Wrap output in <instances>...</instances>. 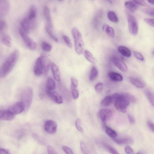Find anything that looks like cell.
<instances>
[{"label": "cell", "mask_w": 154, "mask_h": 154, "mask_svg": "<svg viewBox=\"0 0 154 154\" xmlns=\"http://www.w3.org/2000/svg\"></svg>", "instance_id": "obj_58"}, {"label": "cell", "mask_w": 154, "mask_h": 154, "mask_svg": "<svg viewBox=\"0 0 154 154\" xmlns=\"http://www.w3.org/2000/svg\"><path fill=\"white\" fill-rule=\"evenodd\" d=\"M46 57L45 54H42L37 58L33 69V72L36 75L39 76L43 73V60Z\"/></svg>", "instance_id": "obj_7"}, {"label": "cell", "mask_w": 154, "mask_h": 154, "mask_svg": "<svg viewBox=\"0 0 154 154\" xmlns=\"http://www.w3.org/2000/svg\"><path fill=\"white\" fill-rule=\"evenodd\" d=\"M42 49L45 51L49 52L51 50L52 46L49 43L46 42H43L42 45Z\"/></svg>", "instance_id": "obj_36"}, {"label": "cell", "mask_w": 154, "mask_h": 154, "mask_svg": "<svg viewBox=\"0 0 154 154\" xmlns=\"http://www.w3.org/2000/svg\"><path fill=\"white\" fill-rule=\"evenodd\" d=\"M59 1H63V0H59Z\"/></svg>", "instance_id": "obj_57"}, {"label": "cell", "mask_w": 154, "mask_h": 154, "mask_svg": "<svg viewBox=\"0 0 154 154\" xmlns=\"http://www.w3.org/2000/svg\"><path fill=\"white\" fill-rule=\"evenodd\" d=\"M7 24L4 20H1L0 24V33L4 32V30L7 28Z\"/></svg>", "instance_id": "obj_43"}, {"label": "cell", "mask_w": 154, "mask_h": 154, "mask_svg": "<svg viewBox=\"0 0 154 154\" xmlns=\"http://www.w3.org/2000/svg\"><path fill=\"white\" fill-rule=\"evenodd\" d=\"M112 102V96L108 95L105 97L101 101V104L104 106H108L110 105Z\"/></svg>", "instance_id": "obj_31"}, {"label": "cell", "mask_w": 154, "mask_h": 154, "mask_svg": "<svg viewBox=\"0 0 154 154\" xmlns=\"http://www.w3.org/2000/svg\"><path fill=\"white\" fill-rule=\"evenodd\" d=\"M102 29L109 36L113 38L115 35V31L113 28L109 25L104 24L103 25Z\"/></svg>", "instance_id": "obj_21"}, {"label": "cell", "mask_w": 154, "mask_h": 154, "mask_svg": "<svg viewBox=\"0 0 154 154\" xmlns=\"http://www.w3.org/2000/svg\"><path fill=\"white\" fill-rule=\"evenodd\" d=\"M62 148L64 151L67 154H73V153L72 150L69 147L66 146H63Z\"/></svg>", "instance_id": "obj_49"}, {"label": "cell", "mask_w": 154, "mask_h": 154, "mask_svg": "<svg viewBox=\"0 0 154 154\" xmlns=\"http://www.w3.org/2000/svg\"><path fill=\"white\" fill-rule=\"evenodd\" d=\"M84 54L85 57L92 64H95L97 60L92 53L88 50H85Z\"/></svg>", "instance_id": "obj_25"}, {"label": "cell", "mask_w": 154, "mask_h": 154, "mask_svg": "<svg viewBox=\"0 0 154 154\" xmlns=\"http://www.w3.org/2000/svg\"><path fill=\"white\" fill-rule=\"evenodd\" d=\"M81 121L79 119H76L75 122V126L77 129L79 131L83 132L84 130L80 125Z\"/></svg>", "instance_id": "obj_41"}, {"label": "cell", "mask_w": 154, "mask_h": 154, "mask_svg": "<svg viewBox=\"0 0 154 154\" xmlns=\"http://www.w3.org/2000/svg\"><path fill=\"white\" fill-rule=\"evenodd\" d=\"M1 33V40L2 42L7 47H11L12 45L11 38L10 36L4 32Z\"/></svg>", "instance_id": "obj_16"}, {"label": "cell", "mask_w": 154, "mask_h": 154, "mask_svg": "<svg viewBox=\"0 0 154 154\" xmlns=\"http://www.w3.org/2000/svg\"><path fill=\"white\" fill-rule=\"evenodd\" d=\"M111 60L114 64L120 70L123 72L128 70V67L125 63L120 59L116 57H112Z\"/></svg>", "instance_id": "obj_12"}, {"label": "cell", "mask_w": 154, "mask_h": 154, "mask_svg": "<svg viewBox=\"0 0 154 154\" xmlns=\"http://www.w3.org/2000/svg\"><path fill=\"white\" fill-rule=\"evenodd\" d=\"M105 147L107 150L111 153L112 154H119V152L114 148L107 145H106Z\"/></svg>", "instance_id": "obj_42"}, {"label": "cell", "mask_w": 154, "mask_h": 154, "mask_svg": "<svg viewBox=\"0 0 154 154\" xmlns=\"http://www.w3.org/2000/svg\"><path fill=\"white\" fill-rule=\"evenodd\" d=\"M144 92L150 104L154 106V94L148 90H145Z\"/></svg>", "instance_id": "obj_33"}, {"label": "cell", "mask_w": 154, "mask_h": 154, "mask_svg": "<svg viewBox=\"0 0 154 154\" xmlns=\"http://www.w3.org/2000/svg\"><path fill=\"white\" fill-rule=\"evenodd\" d=\"M71 91L73 99L74 100L78 98L79 95V92L78 90V87L70 86Z\"/></svg>", "instance_id": "obj_35"}, {"label": "cell", "mask_w": 154, "mask_h": 154, "mask_svg": "<svg viewBox=\"0 0 154 154\" xmlns=\"http://www.w3.org/2000/svg\"><path fill=\"white\" fill-rule=\"evenodd\" d=\"M128 118L131 124H134L135 122V120L134 118L131 115L128 114Z\"/></svg>", "instance_id": "obj_52"}, {"label": "cell", "mask_w": 154, "mask_h": 154, "mask_svg": "<svg viewBox=\"0 0 154 154\" xmlns=\"http://www.w3.org/2000/svg\"><path fill=\"white\" fill-rule=\"evenodd\" d=\"M51 68L55 79L58 81H60V74L58 67L56 64L53 63H51Z\"/></svg>", "instance_id": "obj_19"}, {"label": "cell", "mask_w": 154, "mask_h": 154, "mask_svg": "<svg viewBox=\"0 0 154 154\" xmlns=\"http://www.w3.org/2000/svg\"><path fill=\"white\" fill-rule=\"evenodd\" d=\"M46 92L48 97L55 103L61 104L63 103V98L58 92L54 91H48Z\"/></svg>", "instance_id": "obj_13"}, {"label": "cell", "mask_w": 154, "mask_h": 154, "mask_svg": "<svg viewBox=\"0 0 154 154\" xmlns=\"http://www.w3.org/2000/svg\"><path fill=\"white\" fill-rule=\"evenodd\" d=\"M151 4H154V0H147Z\"/></svg>", "instance_id": "obj_54"}, {"label": "cell", "mask_w": 154, "mask_h": 154, "mask_svg": "<svg viewBox=\"0 0 154 154\" xmlns=\"http://www.w3.org/2000/svg\"><path fill=\"white\" fill-rule=\"evenodd\" d=\"M20 25V28L27 34L35 26L34 22L32 20H30L27 17L25 18L22 20Z\"/></svg>", "instance_id": "obj_8"}, {"label": "cell", "mask_w": 154, "mask_h": 154, "mask_svg": "<svg viewBox=\"0 0 154 154\" xmlns=\"http://www.w3.org/2000/svg\"><path fill=\"white\" fill-rule=\"evenodd\" d=\"M144 12L148 15L154 16V8H146L144 9Z\"/></svg>", "instance_id": "obj_44"}, {"label": "cell", "mask_w": 154, "mask_h": 154, "mask_svg": "<svg viewBox=\"0 0 154 154\" xmlns=\"http://www.w3.org/2000/svg\"><path fill=\"white\" fill-rule=\"evenodd\" d=\"M44 14L46 20L47 25L46 26L52 29L53 24L51 17L50 10L48 8L47 6H45L44 8Z\"/></svg>", "instance_id": "obj_17"}, {"label": "cell", "mask_w": 154, "mask_h": 154, "mask_svg": "<svg viewBox=\"0 0 154 154\" xmlns=\"http://www.w3.org/2000/svg\"><path fill=\"white\" fill-rule=\"evenodd\" d=\"M112 114V112L109 109H103L99 111L98 116L104 126L106 125V120L111 117Z\"/></svg>", "instance_id": "obj_10"}, {"label": "cell", "mask_w": 154, "mask_h": 154, "mask_svg": "<svg viewBox=\"0 0 154 154\" xmlns=\"http://www.w3.org/2000/svg\"><path fill=\"white\" fill-rule=\"evenodd\" d=\"M15 115L8 109L1 110L0 111V119L5 121H10L13 120L15 117Z\"/></svg>", "instance_id": "obj_14"}, {"label": "cell", "mask_w": 154, "mask_h": 154, "mask_svg": "<svg viewBox=\"0 0 154 154\" xmlns=\"http://www.w3.org/2000/svg\"><path fill=\"white\" fill-rule=\"evenodd\" d=\"M104 127L106 133L109 137L112 138L116 137L117 134L115 131L106 125Z\"/></svg>", "instance_id": "obj_29"}, {"label": "cell", "mask_w": 154, "mask_h": 154, "mask_svg": "<svg viewBox=\"0 0 154 154\" xmlns=\"http://www.w3.org/2000/svg\"><path fill=\"white\" fill-rule=\"evenodd\" d=\"M19 56V51L15 50L7 57L0 68L1 78H5L11 71L17 62Z\"/></svg>", "instance_id": "obj_1"}, {"label": "cell", "mask_w": 154, "mask_h": 154, "mask_svg": "<svg viewBox=\"0 0 154 154\" xmlns=\"http://www.w3.org/2000/svg\"><path fill=\"white\" fill-rule=\"evenodd\" d=\"M48 153L49 154H57V153L54 149L51 146H48L47 147Z\"/></svg>", "instance_id": "obj_48"}, {"label": "cell", "mask_w": 154, "mask_h": 154, "mask_svg": "<svg viewBox=\"0 0 154 154\" xmlns=\"http://www.w3.org/2000/svg\"><path fill=\"white\" fill-rule=\"evenodd\" d=\"M19 32L26 47L32 50H35L36 48V44L32 38L29 37L27 34L20 27Z\"/></svg>", "instance_id": "obj_6"}, {"label": "cell", "mask_w": 154, "mask_h": 154, "mask_svg": "<svg viewBox=\"0 0 154 154\" xmlns=\"http://www.w3.org/2000/svg\"><path fill=\"white\" fill-rule=\"evenodd\" d=\"M112 140L116 143L120 145L131 144L133 143V140L130 137L122 138H113Z\"/></svg>", "instance_id": "obj_18"}, {"label": "cell", "mask_w": 154, "mask_h": 154, "mask_svg": "<svg viewBox=\"0 0 154 154\" xmlns=\"http://www.w3.org/2000/svg\"><path fill=\"white\" fill-rule=\"evenodd\" d=\"M108 75L110 79L115 81H121L123 79L122 75L117 72H110L108 73Z\"/></svg>", "instance_id": "obj_24"}, {"label": "cell", "mask_w": 154, "mask_h": 154, "mask_svg": "<svg viewBox=\"0 0 154 154\" xmlns=\"http://www.w3.org/2000/svg\"><path fill=\"white\" fill-rule=\"evenodd\" d=\"M20 99L25 106V110L28 109L32 102L33 97V90L30 87H27L24 88L20 93Z\"/></svg>", "instance_id": "obj_4"}, {"label": "cell", "mask_w": 154, "mask_h": 154, "mask_svg": "<svg viewBox=\"0 0 154 154\" xmlns=\"http://www.w3.org/2000/svg\"><path fill=\"white\" fill-rule=\"evenodd\" d=\"M0 154H10L9 151L7 149L3 148H0Z\"/></svg>", "instance_id": "obj_53"}, {"label": "cell", "mask_w": 154, "mask_h": 154, "mask_svg": "<svg viewBox=\"0 0 154 154\" xmlns=\"http://www.w3.org/2000/svg\"><path fill=\"white\" fill-rule=\"evenodd\" d=\"M125 98L129 101L134 103L136 101L135 97L131 94L128 93H122Z\"/></svg>", "instance_id": "obj_34"}, {"label": "cell", "mask_w": 154, "mask_h": 154, "mask_svg": "<svg viewBox=\"0 0 154 154\" xmlns=\"http://www.w3.org/2000/svg\"><path fill=\"white\" fill-rule=\"evenodd\" d=\"M80 147L81 150L83 153L88 154L89 153L86 145L83 141L81 142Z\"/></svg>", "instance_id": "obj_39"}, {"label": "cell", "mask_w": 154, "mask_h": 154, "mask_svg": "<svg viewBox=\"0 0 154 154\" xmlns=\"http://www.w3.org/2000/svg\"><path fill=\"white\" fill-rule=\"evenodd\" d=\"M124 150L125 152L128 154H132L134 153L132 149L128 145H126L125 147Z\"/></svg>", "instance_id": "obj_46"}, {"label": "cell", "mask_w": 154, "mask_h": 154, "mask_svg": "<svg viewBox=\"0 0 154 154\" xmlns=\"http://www.w3.org/2000/svg\"><path fill=\"white\" fill-rule=\"evenodd\" d=\"M134 56L138 59L142 61L144 60V59L143 56L140 53L136 51H134Z\"/></svg>", "instance_id": "obj_47"}, {"label": "cell", "mask_w": 154, "mask_h": 154, "mask_svg": "<svg viewBox=\"0 0 154 154\" xmlns=\"http://www.w3.org/2000/svg\"><path fill=\"white\" fill-rule=\"evenodd\" d=\"M36 16V10L34 6H31L29 11L28 15L27 17L30 20H33L35 19Z\"/></svg>", "instance_id": "obj_28"}, {"label": "cell", "mask_w": 154, "mask_h": 154, "mask_svg": "<svg viewBox=\"0 0 154 154\" xmlns=\"http://www.w3.org/2000/svg\"><path fill=\"white\" fill-rule=\"evenodd\" d=\"M112 97L116 109L120 112H125L126 108L130 104L129 101L125 98L122 93H115Z\"/></svg>", "instance_id": "obj_2"}, {"label": "cell", "mask_w": 154, "mask_h": 154, "mask_svg": "<svg viewBox=\"0 0 154 154\" xmlns=\"http://www.w3.org/2000/svg\"><path fill=\"white\" fill-rule=\"evenodd\" d=\"M136 4L144 6H146L147 4L144 0H132Z\"/></svg>", "instance_id": "obj_50"}, {"label": "cell", "mask_w": 154, "mask_h": 154, "mask_svg": "<svg viewBox=\"0 0 154 154\" xmlns=\"http://www.w3.org/2000/svg\"><path fill=\"white\" fill-rule=\"evenodd\" d=\"M107 16L109 20L111 21L117 23L119 21L118 18L116 13L113 11H110L108 12Z\"/></svg>", "instance_id": "obj_30"}, {"label": "cell", "mask_w": 154, "mask_h": 154, "mask_svg": "<svg viewBox=\"0 0 154 154\" xmlns=\"http://www.w3.org/2000/svg\"><path fill=\"white\" fill-rule=\"evenodd\" d=\"M119 52L125 57H130L131 54V51L127 48L124 46H119L118 48Z\"/></svg>", "instance_id": "obj_23"}, {"label": "cell", "mask_w": 154, "mask_h": 154, "mask_svg": "<svg viewBox=\"0 0 154 154\" xmlns=\"http://www.w3.org/2000/svg\"><path fill=\"white\" fill-rule=\"evenodd\" d=\"M103 84L101 82H99L97 84L94 86L96 92L97 93H100L103 89Z\"/></svg>", "instance_id": "obj_40"}, {"label": "cell", "mask_w": 154, "mask_h": 154, "mask_svg": "<svg viewBox=\"0 0 154 154\" xmlns=\"http://www.w3.org/2000/svg\"><path fill=\"white\" fill-rule=\"evenodd\" d=\"M98 74V71L97 68L94 66H92L90 72L89 76L90 80L93 81L97 77Z\"/></svg>", "instance_id": "obj_32"}, {"label": "cell", "mask_w": 154, "mask_h": 154, "mask_svg": "<svg viewBox=\"0 0 154 154\" xmlns=\"http://www.w3.org/2000/svg\"><path fill=\"white\" fill-rule=\"evenodd\" d=\"M107 1L109 2L110 3H112V1L111 0H106Z\"/></svg>", "instance_id": "obj_55"}, {"label": "cell", "mask_w": 154, "mask_h": 154, "mask_svg": "<svg viewBox=\"0 0 154 154\" xmlns=\"http://www.w3.org/2000/svg\"><path fill=\"white\" fill-rule=\"evenodd\" d=\"M127 18L130 32L133 35H136L138 32V26L135 17L131 14L128 13L127 14Z\"/></svg>", "instance_id": "obj_5"}, {"label": "cell", "mask_w": 154, "mask_h": 154, "mask_svg": "<svg viewBox=\"0 0 154 154\" xmlns=\"http://www.w3.org/2000/svg\"><path fill=\"white\" fill-rule=\"evenodd\" d=\"M43 73L47 74L48 71L50 66L51 65V60L46 57L43 60Z\"/></svg>", "instance_id": "obj_27"}, {"label": "cell", "mask_w": 154, "mask_h": 154, "mask_svg": "<svg viewBox=\"0 0 154 154\" xmlns=\"http://www.w3.org/2000/svg\"><path fill=\"white\" fill-rule=\"evenodd\" d=\"M144 21L146 23L154 27V19L146 18L144 19Z\"/></svg>", "instance_id": "obj_45"}, {"label": "cell", "mask_w": 154, "mask_h": 154, "mask_svg": "<svg viewBox=\"0 0 154 154\" xmlns=\"http://www.w3.org/2000/svg\"><path fill=\"white\" fill-rule=\"evenodd\" d=\"M153 54L154 55V51L153 52Z\"/></svg>", "instance_id": "obj_56"}, {"label": "cell", "mask_w": 154, "mask_h": 154, "mask_svg": "<svg viewBox=\"0 0 154 154\" xmlns=\"http://www.w3.org/2000/svg\"><path fill=\"white\" fill-rule=\"evenodd\" d=\"M147 124L150 129L154 132V124L150 121L147 122Z\"/></svg>", "instance_id": "obj_51"}, {"label": "cell", "mask_w": 154, "mask_h": 154, "mask_svg": "<svg viewBox=\"0 0 154 154\" xmlns=\"http://www.w3.org/2000/svg\"><path fill=\"white\" fill-rule=\"evenodd\" d=\"M25 106L21 101L17 102L11 106L8 109L14 115L18 114L25 110Z\"/></svg>", "instance_id": "obj_11"}, {"label": "cell", "mask_w": 154, "mask_h": 154, "mask_svg": "<svg viewBox=\"0 0 154 154\" xmlns=\"http://www.w3.org/2000/svg\"><path fill=\"white\" fill-rule=\"evenodd\" d=\"M129 80L132 84L138 88H143L145 86V84L144 82L136 78L130 77Z\"/></svg>", "instance_id": "obj_20"}, {"label": "cell", "mask_w": 154, "mask_h": 154, "mask_svg": "<svg viewBox=\"0 0 154 154\" xmlns=\"http://www.w3.org/2000/svg\"><path fill=\"white\" fill-rule=\"evenodd\" d=\"M62 38L67 46L70 48H72V45L69 38L66 35H63Z\"/></svg>", "instance_id": "obj_37"}, {"label": "cell", "mask_w": 154, "mask_h": 154, "mask_svg": "<svg viewBox=\"0 0 154 154\" xmlns=\"http://www.w3.org/2000/svg\"><path fill=\"white\" fill-rule=\"evenodd\" d=\"M45 29L47 33L56 42H58V40L56 38L53 34L52 31V29L49 28L46 26H45Z\"/></svg>", "instance_id": "obj_38"}, {"label": "cell", "mask_w": 154, "mask_h": 154, "mask_svg": "<svg viewBox=\"0 0 154 154\" xmlns=\"http://www.w3.org/2000/svg\"><path fill=\"white\" fill-rule=\"evenodd\" d=\"M71 32L74 40L75 51L78 54H81L83 53L85 47L82 34L75 27L72 29Z\"/></svg>", "instance_id": "obj_3"}, {"label": "cell", "mask_w": 154, "mask_h": 154, "mask_svg": "<svg viewBox=\"0 0 154 154\" xmlns=\"http://www.w3.org/2000/svg\"><path fill=\"white\" fill-rule=\"evenodd\" d=\"M0 16L5 15L9 9V3L8 0H0Z\"/></svg>", "instance_id": "obj_15"}, {"label": "cell", "mask_w": 154, "mask_h": 154, "mask_svg": "<svg viewBox=\"0 0 154 154\" xmlns=\"http://www.w3.org/2000/svg\"><path fill=\"white\" fill-rule=\"evenodd\" d=\"M44 128L45 131L50 134L55 133L57 129V124L52 120H48L45 123Z\"/></svg>", "instance_id": "obj_9"}, {"label": "cell", "mask_w": 154, "mask_h": 154, "mask_svg": "<svg viewBox=\"0 0 154 154\" xmlns=\"http://www.w3.org/2000/svg\"><path fill=\"white\" fill-rule=\"evenodd\" d=\"M46 91H53L55 88V83L54 80L51 77H48L46 84Z\"/></svg>", "instance_id": "obj_22"}, {"label": "cell", "mask_w": 154, "mask_h": 154, "mask_svg": "<svg viewBox=\"0 0 154 154\" xmlns=\"http://www.w3.org/2000/svg\"><path fill=\"white\" fill-rule=\"evenodd\" d=\"M125 6L126 8L132 12H134L137 8V6L135 3L131 1L125 2Z\"/></svg>", "instance_id": "obj_26"}]
</instances>
